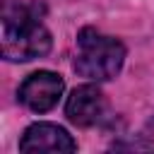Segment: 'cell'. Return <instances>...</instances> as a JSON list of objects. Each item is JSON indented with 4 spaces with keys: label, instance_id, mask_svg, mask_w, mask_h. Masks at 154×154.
Instances as JSON below:
<instances>
[{
    "label": "cell",
    "instance_id": "obj_1",
    "mask_svg": "<svg viewBox=\"0 0 154 154\" xmlns=\"http://www.w3.org/2000/svg\"><path fill=\"white\" fill-rule=\"evenodd\" d=\"M51 51V34L38 19V5L2 7V55L14 63L43 58Z\"/></svg>",
    "mask_w": 154,
    "mask_h": 154
},
{
    "label": "cell",
    "instance_id": "obj_2",
    "mask_svg": "<svg viewBox=\"0 0 154 154\" xmlns=\"http://www.w3.org/2000/svg\"><path fill=\"white\" fill-rule=\"evenodd\" d=\"M125 60V46L113 38V36H103L96 29H82L77 36V58H75V72L94 79V82H103L111 79L120 72Z\"/></svg>",
    "mask_w": 154,
    "mask_h": 154
},
{
    "label": "cell",
    "instance_id": "obj_3",
    "mask_svg": "<svg viewBox=\"0 0 154 154\" xmlns=\"http://www.w3.org/2000/svg\"><path fill=\"white\" fill-rule=\"evenodd\" d=\"M63 87H65V82H63L60 75H55L51 70H38L22 82L19 101L26 108H31L34 113H46L58 103Z\"/></svg>",
    "mask_w": 154,
    "mask_h": 154
},
{
    "label": "cell",
    "instance_id": "obj_4",
    "mask_svg": "<svg viewBox=\"0 0 154 154\" xmlns=\"http://www.w3.org/2000/svg\"><path fill=\"white\" fill-rule=\"evenodd\" d=\"M22 152H43V154H70L77 149V142L70 132L53 123H34L19 140Z\"/></svg>",
    "mask_w": 154,
    "mask_h": 154
},
{
    "label": "cell",
    "instance_id": "obj_5",
    "mask_svg": "<svg viewBox=\"0 0 154 154\" xmlns=\"http://www.w3.org/2000/svg\"><path fill=\"white\" fill-rule=\"evenodd\" d=\"M65 116L70 118V123L79 125V128H89L103 120L106 116V99L101 94L99 87L94 84H82L77 87L65 103Z\"/></svg>",
    "mask_w": 154,
    "mask_h": 154
}]
</instances>
